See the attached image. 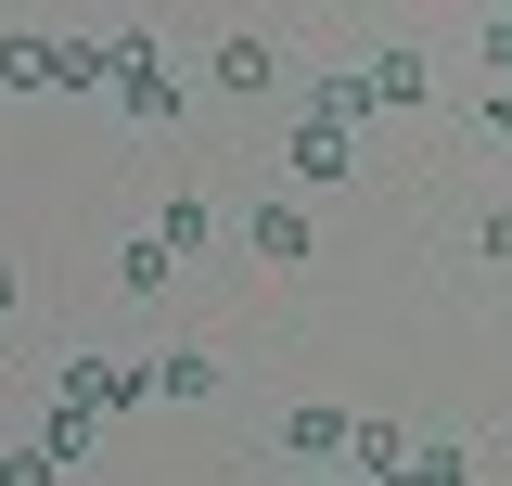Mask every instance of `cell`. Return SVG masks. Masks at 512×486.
<instances>
[{"label": "cell", "mask_w": 512, "mask_h": 486, "mask_svg": "<svg viewBox=\"0 0 512 486\" xmlns=\"http://www.w3.org/2000/svg\"><path fill=\"white\" fill-rule=\"evenodd\" d=\"M397 486H461V448H410V461H397Z\"/></svg>", "instance_id": "8"}, {"label": "cell", "mask_w": 512, "mask_h": 486, "mask_svg": "<svg viewBox=\"0 0 512 486\" xmlns=\"http://www.w3.org/2000/svg\"><path fill=\"white\" fill-rule=\"evenodd\" d=\"M154 397H218V359H154Z\"/></svg>", "instance_id": "7"}, {"label": "cell", "mask_w": 512, "mask_h": 486, "mask_svg": "<svg viewBox=\"0 0 512 486\" xmlns=\"http://www.w3.org/2000/svg\"><path fill=\"white\" fill-rule=\"evenodd\" d=\"M308 486H359V474H308Z\"/></svg>", "instance_id": "13"}, {"label": "cell", "mask_w": 512, "mask_h": 486, "mask_svg": "<svg viewBox=\"0 0 512 486\" xmlns=\"http://www.w3.org/2000/svg\"><path fill=\"white\" fill-rule=\"evenodd\" d=\"M474 52H487V77H512V13H487V26H474Z\"/></svg>", "instance_id": "10"}, {"label": "cell", "mask_w": 512, "mask_h": 486, "mask_svg": "<svg viewBox=\"0 0 512 486\" xmlns=\"http://www.w3.org/2000/svg\"><path fill=\"white\" fill-rule=\"evenodd\" d=\"M282 154H295V180H308V192H333V180H346V167H359V141H346V128H333V116H308V128H295V141H282Z\"/></svg>", "instance_id": "2"}, {"label": "cell", "mask_w": 512, "mask_h": 486, "mask_svg": "<svg viewBox=\"0 0 512 486\" xmlns=\"http://www.w3.org/2000/svg\"><path fill=\"white\" fill-rule=\"evenodd\" d=\"M0 90H13V52H0Z\"/></svg>", "instance_id": "15"}, {"label": "cell", "mask_w": 512, "mask_h": 486, "mask_svg": "<svg viewBox=\"0 0 512 486\" xmlns=\"http://www.w3.org/2000/svg\"><path fill=\"white\" fill-rule=\"evenodd\" d=\"M52 474H64L52 448H0V486H52Z\"/></svg>", "instance_id": "9"}, {"label": "cell", "mask_w": 512, "mask_h": 486, "mask_svg": "<svg viewBox=\"0 0 512 486\" xmlns=\"http://www.w3.org/2000/svg\"><path fill=\"white\" fill-rule=\"evenodd\" d=\"M474 256H500V269H512V205L487 218V231H474Z\"/></svg>", "instance_id": "12"}, {"label": "cell", "mask_w": 512, "mask_h": 486, "mask_svg": "<svg viewBox=\"0 0 512 486\" xmlns=\"http://www.w3.org/2000/svg\"><path fill=\"white\" fill-rule=\"evenodd\" d=\"M359 77H372V103H423V90H436V64H423V52H372Z\"/></svg>", "instance_id": "4"}, {"label": "cell", "mask_w": 512, "mask_h": 486, "mask_svg": "<svg viewBox=\"0 0 512 486\" xmlns=\"http://www.w3.org/2000/svg\"><path fill=\"white\" fill-rule=\"evenodd\" d=\"M256 256L295 269V256H308V205H256Z\"/></svg>", "instance_id": "6"}, {"label": "cell", "mask_w": 512, "mask_h": 486, "mask_svg": "<svg viewBox=\"0 0 512 486\" xmlns=\"http://www.w3.org/2000/svg\"><path fill=\"white\" fill-rule=\"evenodd\" d=\"M0 307H13V269H0Z\"/></svg>", "instance_id": "14"}, {"label": "cell", "mask_w": 512, "mask_h": 486, "mask_svg": "<svg viewBox=\"0 0 512 486\" xmlns=\"http://www.w3.org/2000/svg\"><path fill=\"white\" fill-rule=\"evenodd\" d=\"M282 461H295V474H333V461H346V410H295V423H282Z\"/></svg>", "instance_id": "3"}, {"label": "cell", "mask_w": 512, "mask_h": 486, "mask_svg": "<svg viewBox=\"0 0 512 486\" xmlns=\"http://www.w3.org/2000/svg\"><path fill=\"white\" fill-rule=\"evenodd\" d=\"M269 77H282L269 39H218V90H269Z\"/></svg>", "instance_id": "5"}, {"label": "cell", "mask_w": 512, "mask_h": 486, "mask_svg": "<svg viewBox=\"0 0 512 486\" xmlns=\"http://www.w3.org/2000/svg\"><path fill=\"white\" fill-rule=\"evenodd\" d=\"M474 116H487V141H512V77H487V103H474Z\"/></svg>", "instance_id": "11"}, {"label": "cell", "mask_w": 512, "mask_h": 486, "mask_svg": "<svg viewBox=\"0 0 512 486\" xmlns=\"http://www.w3.org/2000/svg\"><path fill=\"white\" fill-rule=\"evenodd\" d=\"M103 64H116V77H103V90H116V116H141V128L180 116V77H167V52H154L141 26H103Z\"/></svg>", "instance_id": "1"}]
</instances>
